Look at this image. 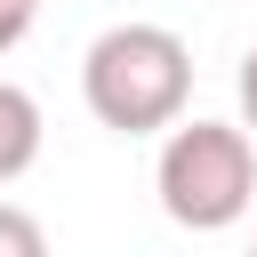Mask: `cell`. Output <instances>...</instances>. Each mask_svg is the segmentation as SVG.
<instances>
[{
  "instance_id": "7",
  "label": "cell",
  "mask_w": 257,
  "mask_h": 257,
  "mask_svg": "<svg viewBox=\"0 0 257 257\" xmlns=\"http://www.w3.org/2000/svg\"><path fill=\"white\" fill-rule=\"evenodd\" d=\"M32 8H40V0H32Z\"/></svg>"
},
{
  "instance_id": "8",
  "label": "cell",
  "mask_w": 257,
  "mask_h": 257,
  "mask_svg": "<svg viewBox=\"0 0 257 257\" xmlns=\"http://www.w3.org/2000/svg\"><path fill=\"white\" fill-rule=\"evenodd\" d=\"M249 257H257V249H249Z\"/></svg>"
},
{
  "instance_id": "4",
  "label": "cell",
  "mask_w": 257,
  "mask_h": 257,
  "mask_svg": "<svg viewBox=\"0 0 257 257\" xmlns=\"http://www.w3.org/2000/svg\"><path fill=\"white\" fill-rule=\"evenodd\" d=\"M0 257H48L40 217H32V209H16V201H0Z\"/></svg>"
},
{
  "instance_id": "6",
  "label": "cell",
  "mask_w": 257,
  "mask_h": 257,
  "mask_svg": "<svg viewBox=\"0 0 257 257\" xmlns=\"http://www.w3.org/2000/svg\"><path fill=\"white\" fill-rule=\"evenodd\" d=\"M233 88H241V128H249V145H257V48L241 56V80H233Z\"/></svg>"
},
{
  "instance_id": "2",
  "label": "cell",
  "mask_w": 257,
  "mask_h": 257,
  "mask_svg": "<svg viewBox=\"0 0 257 257\" xmlns=\"http://www.w3.org/2000/svg\"><path fill=\"white\" fill-rule=\"evenodd\" d=\"M161 217L185 233H225L257 209V145L241 120H177L153 161Z\"/></svg>"
},
{
  "instance_id": "1",
  "label": "cell",
  "mask_w": 257,
  "mask_h": 257,
  "mask_svg": "<svg viewBox=\"0 0 257 257\" xmlns=\"http://www.w3.org/2000/svg\"><path fill=\"white\" fill-rule=\"evenodd\" d=\"M80 96L104 128L120 137H161L185 120V96H193V48L169 32V24H112L88 40L80 56Z\"/></svg>"
},
{
  "instance_id": "3",
  "label": "cell",
  "mask_w": 257,
  "mask_h": 257,
  "mask_svg": "<svg viewBox=\"0 0 257 257\" xmlns=\"http://www.w3.org/2000/svg\"><path fill=\"white\" fill-rule=\"evenodd\" d=\"M32 161H40V104H32V88L0 80V185H16Z\"/></svg>"
},
{
  "instance_id": "5",
  "label": "cell",
  "mask_w": 257,
  "mask_h": 257,
  "mask_svg": "<svg viewBox=\"0 0 257 257\" xmlns=\"http://www.w3.org/2000/svg\"><path fill=\"white\" fill-rule=\"evenodd\" d=\"M24 32H32V0H0V56H8Z\"/></svg>"
}]
</instances>
